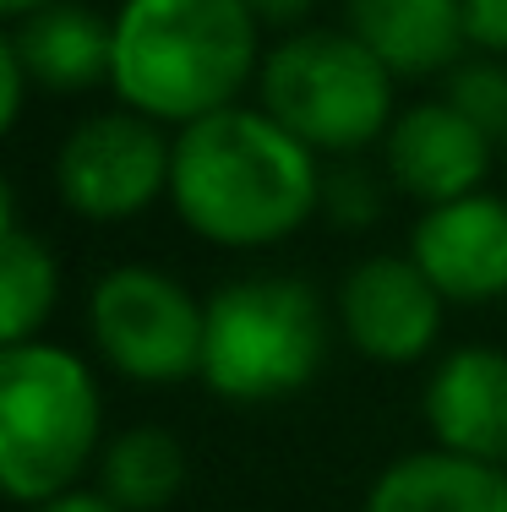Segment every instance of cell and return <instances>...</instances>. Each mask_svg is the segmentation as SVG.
<instances>
[{
  "label": "cell",
  "mask_w": 507,
  "mask_h": 512,
  "mask_svg": "<svg viewBox=\"0 0 507 512\" xmlns=\"http://www.w3.org/2000/svg\"><path fill=\"white\" fill-rule=\"evenodd\" d=\"M322 158L262 104H229L175 131L169 207L197 240L268 251L317 218Z\"/></svg>",
  "instance_id": "1"
},
{
  "label": "cell",
  "mask_w": 507,
  "mask_h": 512,
  "mask_svg": "<svg viewBox=\"0 0 507 512\" xmlns=\"http://www.w3.org/2000/svg\"><path fill=\"white\" fill-rule=\"evenodd\" d=\"M262 55V22L246 0H120L110 93L180 131L213 109L246 104Z\"/></svg>",
  "instance_id": "2"
},
{
  "label": "cell",
  "mask_w": 507,
  "mask_h": 512,
  "mask_svg": "<svg viewBox=\"0 0 507 512\" xmlns=\"http://www.w3.org/2000/svg\"><path fill=\"white\" fill-rule=\"evenodd\" d=\"M104 453V393L66 344L28 338L0 349V485L17 507L77 491Z\"/></svg>",
  "instance_id": "3"
},
{
  "label": "cell",
  "mask_w": 507,
  "mask_h": 512,
  "mask_svg": "<svg viewBox=\"0 0 507 512\" xmlns=\"http://www.w3.org/2000/svg\"><path fill=\"white\" fill-rule=\"evenodd\" d=\"M333 344V316L306 278L246 273L208 295L202 376L224 404H284L317 382Z\"/></svg>",
  "instance_id": "4"
},
{
  "label": "cell",
  "mask_w": 507,
  "mask_h": 512,
  "mask_svg": "<svg viewBox=\"0 0 507 512\" xmlns=\"http://www.w3.org/2000/svg\"><path fill=\"white\" fill-rule=\"evenodd\" d=\"M393 88V66L349 28H295L262 55L257 104L317 158H360L398 120Z\"/></svg>",
  "instance_id": "5"
},
{
  "label": "cell",
  "mask_w": 507,
  "mask_h": 512,
  "mask_svg": "<svg viewBox=\"0 0 507 512\" xmlns=\"http://www.w3.org/2000/svg\"><path fill=\"white\" fill-rule=\"evenodd\" d=\"M202 327L208 300L148 262L110 267L88 295L93 355L131 387H175L202 376Z\"/></svg>",
  "instance_id": "6"
},
{
  "label": "cell",
  "mask_w": 507,
  "mask_h": 512,
  "mask_svg": "<svg viewBox=\"0 0 507 512\" xmlns=\"http://www.w3.org/2000/svg\"><path fill=\"white\" fill-rule=\"evenodd\" d=\"M175 131L115 104L77 120L55 148V197L82 224H131L169 197Z\"/></svg>",
  "instance_id": "7"
},
{
  "label": "cell",
  "mask_w": 507,
  "mask_h": 512,
  "mask_svg": "<svg viewBox=\"0 0 507 512\" xmlns=\"http://www.w3.org/2000/svg\"><path fill=\"white\" fill-rule=\"evenodd\" d=\"M333 316L344 327L349 349L366 355L371 365H420L437 355L442 316L448 300L442 289L420 273L415 256H366L344 273L333 295Z\"/></svg>",
  "instance_id": "8"
},
{
  "label": "cell",
  "mask_w": 507,
  "mask_h": 512,
  "mask_svg": "<svg viewBox=\"0 0 507 512\" xmlns=\"http://www.w3.org/2000/svg\"><path fill=\"white\" fill-rule=\"evenodd\" d=\"M491 158H497V142L480 126H469L448 99L398 109V120L382 137V175L415 207H442L469 191H486Z\"/></svg>",
  "instance_id": "9"
},
{
  "label": "cell",
  "mask_w": 507,
  "mask_h": 512,
  "mask_svg": "<svg viewBox=\"0 0 507 512\" xmlns=\"http://www.w3.org/2000/svg\"><path fill=\"white\" fill-rule=\"evenodd\" d=\"M409 256L448 306L507 300V197L469 191L458 202L420 207L409 229Z\"/></svg>",
  "instance_id": "10"
},
{
  "label": "cell",
  "mask_w": 507,
  "mask_h": 512,
  "mask_svg": "<svg viewBox=\"0 0 507 512\" xmlns=\"http://www.w3.org/2000/svg\"><path fill=\"white\" fill-rule=\"evenodd\" d=\"M420 420L431 447L507 469V349L458 344L437 355L420 387Z\"/></svg>",
  "instance_id": "11"
},
{
  "label": "cell",
  "mask_w": 507,
  "mask_h": 512,
  "mask_svg": "<svg viewBox=\"0 0 507 512\" xmlns=\"http://www.w3.org/2000/svg\"><path fill=\"white\" fill-rule=\"evenodd\" d=\"M0 39L22 60L39 93H88L110 88L115 71V17L77 0H55V6L33 11L22 22H6Z\"/></svg>",
  "instance_id": "12"
},
{
  "label": "cell",
  "mask_w": 507,
  "mask_h": 512,
  "mask_svg": "<svg viewBox=\"0 0 507 512\" xmlns=\"http://www.w3.org/2000/svg\"><path fill=\"white\" fill-rule=\"evenodd\" d=\"M344 28L393 66V77H448L464 60L458 0H344Z\"/></svg>",
  "instance_id": "13"
},
{
  "label": "cell",
  "mask_w": 507,
  "mask_h": 512,
  "mask_svg": "<svg viewBox=\"0 0 507 512\" xmlns=\"http://www.w3.org/2000/svg\"><path fill=\"white\" fill-rule=\"evenodd\" d=\"M360 512H507V474L448 447H420L371 480Z\"/></svg>",
  "instance_id": "14"
},
{
  "label": "cell",
  "mask_w": 507,
  "mask_h": 512,
  "mask_svg": "<svg viewBox=\"0 0 507 512\" xmlns=\"http://www.w3.org/2000/svg\"><path fill=\"white\" fill-rule=\"evenodd\" d=\"M55 300H60V262L50 240L33 235L17 218V202L6 191V207H0V349L39 338L44 322L55 316Z\"/></svg>",
  "instance_id": "15"
},
{
  "label": "cell",
  "mask_w": 507,
  "mask_h": 512,
  "mask_svg": "<svg viewBox=\"0 0 507 512\" xmlns=\"http://www.w3.org/2000/svg\"><path fill=\"white\" fill-rule=\"evenodd\" d=\"M186 485V447L164 425H131L104 442L99 491L120 512H164Z\"/></svg>",
  "instance_id": "16"
},
{
  "label": "cell",
  "mask_w": 507,
  "mask_h": 512,
  "mask_svg": "<svg viewBox=\"0 0 507 512\" xmlns=\"http://www.w3.org/2000/svg\"><path fill=\"white\" fill-rule=\"evenodd\" d=\"M458 115L469 126H480L497 148H507V60L497 55H469L448 71V88H442Z\"/></svg>",
  "instance_id": "17"
},
{
  "label": "cell",
  "mask_w": 507,
  "mask_h": 512,
  "mask_svg": "<svg viewBox=\"0 0 507 512\" xmlns=\"http://www.w3.org/2000/svg\"><path fill=\"white\" fill-rule=\"evenodd\" d=\"M388 202V175L360 158H333L322 164V197H317V218H328L333 229H371L382 218Z\"/></svg>",
  "instance_id": "18"
},
{
  "label": "cell",
  "mask_w": 507,
  "mask_h": 512,
  "mask_svg": "<svg viewBox=\"0 0 507 512\" xmlns=\"http://www.w3.org/2000/svg\"><path fill=\"white\" fill-rule=\"evenodd\" d=\"M464 17V50L507 60V0H458Z\"/></svg>",
  "instance_id": "19"
},
{
  "label": "cell",
  "mask_w": 507,
  "mask_h": 512,
  "mask_svg": "<svg viewBox=\"0 0 507 512\" xmlns=\"http://www.w3.org/2000/svg\"><path fill=\"white\" fill-rule=\"evenodd\" d=\"M28 93H33V77L22 71V60L11 55V44L0 39V131H17Z\"/></svg>",
  "instance_id": "20"
},
{
  "label": "cell",
  "mask_w": 507,
  "mask_h": 512,
  "mask_svg": "<svg viewBox=\"0 0 507 512\" xmlns=\"http://www.w3.org/2000/svg\"><path fill=\"white\" fill-rule=\"evenodd\" d=\"M251 17L262 22V28H279V33H295L306 28V17L317 11V0H246Z\"/></svg>",
  "instance_id": "21"
},
{
  "label": "cell",
  "mask_w": 507,
  "mask_h": 512,
  "mask_svg": "<svg viewBox=\"0 0 507 512\" xmlns=\"http://www.w3.org/2000/svg\"><path fill=\"white\" fill-rule=\"evenodd\" d=\"M28 512H120L110 496L99 491V485H77V491H60V496H50V502H39V507H28Z\"/></svg>",
  "instance_id": "22"
},
{
  "label": "cell",
  "mask_w": 507,
  "mask_h": 512,
  "mask_svg": "<svg viewBox=\"0 0 507 512\" xmlns=\"http://www.w3.org/2000/svg\"><path fill=\"white\" fill-rule=\"evenodd\" d=\"M44 6H55V0H0V17L22 22V17H33V11H44Z\"/></svg>",
  "instance_id": "23"
},
{
  "label": "cell",
  "mask_w": 507,
  "mask_h": 512,
  "mask_svg": "<svg viewBox=\"0 0 507 512\" xmlns=\"http://www.w3.org/2000/svg\"><path fill=\"white\" fill-rule=\"evenodd\" d=\"M502 474H507V469H502Z\"/></svg>",
  "instance_id": "24"
}]
</instances>
